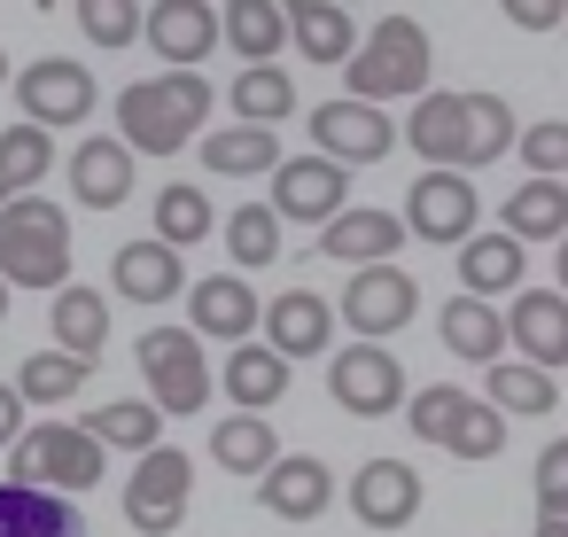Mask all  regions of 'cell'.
Returning a JSON list of instances; mask_svg holds the SVG:
<instances>
[{
  "mask_svg": "<svg viewBox=\"0 0 568 537\" xmlns=\"http://www.w3.org/2000/svg\"><path fill=\"white\" fill-rule=\"evenodd\" d=\"M444 452H452V459H498V452H506V413H498L490 397H467V413H459V428H452Z\"/></svg>",
  "mask_w": 568,
  "mask_h": 537,
  "instance_id": "obj_43",
  "label": "cell"
},
{
  "mask_svg": "<svg viewBox=\"0 0 568 537\" xmlns=\"http://www.w3.org/2000/svg\"><path fill=\"white\" fill-rule=\"evenodd\" d=\"M17 102H24V125L63 133V125H87V118H94L102 87H94V71L71 63V55H40V63L17 71Z\"/></svg>",
  "mask_w": 568,
  "mask_h": 537,
  "instance_id": "obj_6",
  "label": "cell"
},
{
  "mask_svg": "<svg viewBox=\"0 0 568 537\" xmlns=\"http://www.w3.org/2000/svg\"><path fill=\"white\" fill-rule=\"evenodd\" d=\"M397 250H405V219H389V211H343L335 226H320V257H335L351 273L397 265Z\"/></svg>",
  "mask_w": 568,
  "mask_h": 537,
  "instance_id": "obj_20",
  "label": "cell"
},
{
  "mask_svg": "<svg viewBox=\"0 0 568 537\" xmlns=\"http://www.w3.org/2000/svg\"><path fill=\"white\" fill-rule=\"evenodd\" d=\"M0 281L9 288H71V219L48 195H24L0 211Z\"/></svg>",
  "mask_w": 568,
  "mask_h": 537,
  "instance_id": "obj_2",
  "label": "cell"
},
{
  "mask_svg": "<svg viewBox=\"0 0 568 537\" xmlns=\"http://www.w3.org/2000/svg\"><path fill=\"white\" fill-rule=\"evenodd\" d=\"M24 444V397H17V382H0V452H17Z\"/></svg>",
  "mask_w": 568,
  "mask_h": 537,
  "instance_id": "obj_47",
  "label": "cell"
},
{
  "mask_svg": "<svg viewBox=\"0 0 568 537\" xmlns=\"http://www.w3.org/2000/svg\"><path fill=\"white\" fill-rule=\"evenodd\" d=\"M397 94H428V32L413 24V17H382L366 40H358V55H351V71H343V102H366V110H382V102H397Z\"/></svg>",
  "mask_w": 568,
  "mask_h": 537,
  "instance_id": "obj_3",
  "label": "cell"
},
{
  "mask_svg": "<svg viewBox=\"0 0 568 537\" xmlns=\"http://www.w3.org/2000/svg\"><path fill=\"white\" fill-rule=\"evenodd\" d=\"M498 219H506L498 234H514L521 250H529V242H552V250H560V242H568V188H560V180H521Z\"/></svg>",
  "mask_w": 568,
  "mask_h": 537,
  "instance_id": "obj_28",
  "label": "cell"
},
{
  "mask_svg": "<svg viewBox=\"0 0 568 537\" xmlns=\"http://www.w3.org/2000/svg\"><path fill=\"white\" fill-rule=\"evenodd\" d=\"M537 537H568V521H537Z\"/></svg>",
  "mask_w": 568,
  "mask_h": 537,
  "instance_id": "obj_49",
  "label": "cell"
},
{
  "mask_svg": "<svg viewBox=\"0 0 568 537\" xmlns=\"http://www.w3.org/2000/svg\"><path fill=\"white\" fill-rule=\"evenodd\" d=\"M48 327H55V351H71V358H102L110 351V296L102 288H87V281H71L55 304H48Z\"/></svg>",
  "mask_w": 568,
  "mask_h": 537,
  "instance_id": "obj_26",
  "label": "cell"
},
{
  "mask_svg": "<svg viewBox=\"0 0 568 537\" xmlns=\"http://www.w3.org/2000/svg\"><path fill=\"white\" fill-rule=\"evenodd\" d=\"M226 257H234V273H265V265L281 257V219H273V203H242V211L226 219Z\"/></svg>",
  "mask_w": 568,
  "mask_h": 537,
  "instance_id": "obj_39",
  "label": "cell"
},
{
  "mask_svg": "<svg viewBox=\"0 0 568 537\" xmlns=\"http://www.w3.org/2000/svg\"><path fill=\"white\" fill-rule=\"evenodd\" d=\"M405 149L428 156V172H467V94H420L405 118Z\"/></svg>",
  "mask_w": 568,
  "mask_h": 537,
  "instance_id": "obj_17",
  "label": "cell"
},
{
  "mask_svg": "<svg viewBox=\"0 0 568 537\" xmlns=\"http://www.w3.org/2000/svg\"><path fill=\"white\" fill-rule=\"evenodd\" d=\"M63 164H71V195H79L87 211H118V203L133 195V164H141V156H133L118 133H94V141H79Z\"/></svg>",
  "mask_w": 568,
  "mask_h": 537,
  "instance_id": "obj_18",
  "label": "cell"
},
{
  "mask_svg": "<svg viewBox=\"0 0 568 537\" xmlns=\"http://www.w3.org/2000/svg\"><path fill=\"white\" fill-rule=\"evenodd\" d=\"M79 428H87L102 452H141V459L164 444V413H156L149 397H110V405H94Z\"/></svg>",
  "mask_w": 568,
  "mask_h": 537,
  "instance_id": "obj_33",
  "label": "cell"
},
{
  "mask_svg": "<svg viewBox=\"0 0 568 537\" xmlns=\"http://www.w3.org/2000/svg\"><path fill=\"white\" fill-rule=\"evenodd\" d=\"M0 320H9V281H0Z\"/></svg>",
  "mask_w": 568,
  "mask_h": 537,
  "instance_id": "obj_50",
  "label": "cell"
},
{
  "mask_svg": "<svg viewBox=\"0 0 568 537\" xmlns=\"http://www.w3.org/2000/svg\"><path fill=\"white\" fill-rule=\"evenodd\" d=\"M211 87L195 71H164V79H141L118 94V141L133 156H180L187 141L211 133Z\"/></svg>",
  "mask_w": 568,
  "mask_h": 537,
  "instance_id": "obj_1",
  "label": "cell"
},
{
  "mask_svg": "<svg viewBox=\"0 0 568 537\" xmlns=\"http://www.w3.org/2000/svg\"><path fill=\"white\" fill-rule=\"evenodd\" d=\"M483 397H490L498 413H552V405H560V382H552L545 366H529V358H498L490 382H483Z\"/></svg>",
  "mask_w": 568,
  "mask_h": 537,
  "instance_id": "obj_37",
  "label": "cell"
},
{
  "mask_svg": "<svg viewBox=\"0 0 568 537\" xmlns=\"http://www.w3.org/2000/svg\"><path fill=\"white\" fill-rule=\"evenodd\" d=\"M413 312H420V281L397 273V265H366V273H351V281H343V304H335V320H343L358 343H389Z\"/></svg>",
  "mask_w": 568,
  "mask_h": 537,
  "instance_id": "obj_10",
  "label": "cell"
},
{
  "mask_svg": "<svg viewBox=\"0 0 568 537\" xmlns=\"http://www.w3.org/2000/svg\"><path fill=\"white\" fill-rule=\"evenodd\" d=\"M87 374H94L87 358H71V351L48 343V351H32V358L17 366V397H24V405H71V397L87 389Z\"/></svg>",
  "mask_w": 568,
  "mask_h": 537,
  "instance_id": "obj_36",
  "label": "cell"
},
{
  "mask_svg": "<svg viewBox=\"0 0 568 537\" xmlns=\"http://www.w3.org/2000/svg\"><path fill=\"white\" fill-rule=\"evenodd\" d=\"M506 343H514V358L560 374L568 366V296L560 288H521L514 312H506Z\"/></svg>",
  "mask_w": 568,
  "mask_h": 537,
  "instance_id": "obj_14",
  "label": "cell"
},
{
  "mask_svg": "<svg viewBox=\"0 0 568 537\" xmlns=\"http://www.w3.org/2000/svg\"><path fill=\"white\" fill-rule=\"evenodd\" d=\"M552 281H560V296H568V242L552 250Z\"/></svg>",
  "mask_w": 568,
  "mask_h": 537,
  "instance_id": "obj_48",
  "label": "cell"
},
{
  "mask_svg": "<svg viewBox=\"0 0 568 537\" xmlns=\"http://www.w3.org/2000/svg\"><path fill=\"white\" fill-rule=\"evenodd\" d=\"M459 413H467V389H452V382H428L420 397H405V421H413L420 444H452Z\"/></svg>",
  "mask_w": 568,
  "mask_h": 537,
  "instance_id": "obj_42",
  "label": "cell"
},
{
  "mask_svg": "<svg viewBox=\"0 0 568 537\" xmlns=\"http://www.w3.org/2000/svg\"><path fill=\"white\" fill-rule=\"evenodd\" d=\"M141 40L164 55V71H195L226 32H219V9H203V0H164V9H149Z\"/></svg>",
  "mask_w": 568,
  "mask_h": 537,
  "instance_id": "obj_19",
  "label": "cell"
},
{
  "mask_svg": "<svg viewBox=\"0 0 568 537\" xmlns=\"http://www.w3.org/2000/svg\"><path fill=\"white\" fill-rule=\"evenodd\" d=\"M79 32L94 48H133L149 32V9H133V0H79Z\"/></svg>",
  "mask_w": 568,
  "mask_h": 537,
  "instance_id": "obj_41",
  "label": "cell"
},
{
  "mask_svg": "<svg viewBox=\"0 0 568 537\" xmlns=\"http://www.w3.org/2000/svg\"><path fill=\"white\" fill-rule=\"evenodd\" d=\"M351 514H358V529H405V521L420 514V467H405V459H366V467L351 475Z\"/></svg>",
  "mask_w": 568,
  "mask_h": 537,
  "instance_id": "obj_15",
  "label": "cell"
},
{
  "mask_svg": "<svg viewBox=\"0 0 568 537\" xmlns=\"http://www.w3.org/2000/svg\"><path fill=\"white\" fill-rule=\"evenodd\" d=\"M48 164H55V133H40V125H9L0 133V211L9 203H24V195H40L48 188Z\"/></svg>",
  "mask_w": 568,
  "mask_h": 537,
  "instance_id": "obj_31",
  "label": "cell"
},
{
  "mask_svg": "<svg viewBox=\"0 0 568 537\" xmlns=\"http://www.w3.org/2000/svg\"><path fill=\"white\" fill-rule=\"evenodd\" d=\"M506 24H521V32H568V9H560V0H506Z\"/></svg>",
  "mask_w": 568,
  "mask_h": 537,
  "instance_id": "obj_46",
  "label": "cell"
},
{
  "mask_svg": "<svg viewBox=\"0 0 568 537\" xmlns=\"http://www.w3.org/2000/svg\"><path fill=\"white\" fill-rule=\"evenodd\" d=\"M0 537H87V514L55 490H24L0 475Z\"/></svg>",
  "mask_w": 568,
  "mask_h": 537,
  "instance_id": "obj_25",
  "label": "cell"
},
{
  "mask_svg": "<svg viewBox=\"0 0 568 537\" xmlns=\"http://www.w3.org/2000/svg\"><path fill=\"white\" fill-rule=\"evenodd\" d=\"M211 459L226 467V475H273L281 467V436H273V421L265 413H226L219 428H211Z\"/></svg>",
  "mask_w": 568,
  "mask_h": 537,
  "instance_id": "obj_29",
  "label": "cell"
},
{
  "mask_svg": "<svg viewBox=\"0 0 568 537\" xmlns=\"http://www.w3.org/2000/svg\"><path fill=\"white\" fill-rule=\"evenodd\" d=\"M0 87H9V55H0Z\"/></svg>",
  "mask_w": 568,
  "mask_h": 537,
  "instance_id": "obj_51",
  "label": "cell"
},
{
  "mask_svg": "<svg viewBox=\"0 0 568 537\" xmlns=\"http://www.w3.org/2000/svg\"><path fill=\"white\" fill-rule=\"evenodd\" d=\"M257 498H265V514H281V521H320L327 506H335V475H327V459H312V452H281V467L257 483Z\"/></svg>",
  "mask_w": 568,
  "mask_h": 537,
  "instance_id": "obj_22",
  "label": "cell"
},
{
  "mask_svg": "<svg viewBox=\"0 0 568 537\" xmlns=\"http://www.w3.org/2000/svg\"><path fill=\"white\" fill-rule=\"evenodd\" d=\"M219 32H226V48L250 71H265L288 48V9H281V0H234V9H219Z\"/></svg>",
  "mask_w": 568,
  "mask_h": 537,
  "instance_id": "obj_30",
  "label": "cell"
},
{
  "mask_svg": "<svg viewBox=\"0 0 568 537\" xmlns=\"http://www.w3.org/2000/svg\"><path fill=\"white\" fill-rule=\"evenodd\" d=\"M327 389H335V405L351 421H382V413L405 405V366H397L389 343H343L327 358Z\"/></svg>",
  "mask_w": 568,
  "mask_h": 537,
  "instance_id": "obj_7",
  "label": "cell"
},
{
  "mask_svg": "<svg viewBox=\"0 0 568 537\" xmlns=\"http://www.w3.org/2000/svg\"><path fill=\"white\" fill-rule=\"evenodd\" d=\"M397 141H405V133L389 125V110H366V102H343V94L312 110V149H320L327 164H343V172H351V164H382Z\"/></svg>",
  "mask_w": 568,
  "mask_h": 537,
  "instance_id": "obj_11",
  "label": "cell"
},
{
  "mask_svg": "<svg viewBox=\"0 0 568 537\" xmlns=\"http://www.w3.org/2000/svg\"><path fill=\"white\" fill-rule=\"evenodd\" d=\"M219 389L234 397V413H265V405H281V397H288V358H281V351H265V343H242V351H226Z\"/></svg>",
  "mask_w": 568,
  "mask_h": 537,
  "instance_id": "obj_27",
  "label": "cell"
},
{
  "mask_svg": "<svg viewBox=\"0 0 568 537\" xmlns=\"http://www.w3.org/2000/svg\"><path fill=\"white\" fill-rule=\"evenodd\" d=\"M187 327L203 335V343H250L257 327H265V304H257V288L242 281V273H219V281H195L187 288Z\"/></svg>",
  "mask_w": 568,
  "mask_h": 537,
  "instance_id": "obj_13",
  "label": "cell"
},
{
  "mask_svg": "<svg viewBox=\"0 0 568 537\" xmlns=\"http://www.w3.org/2000/svg\"><path fill=\"white\" fill-rule=\"evenodd\" d=\"M514 156L529 164V180H568V118H537V125H521Z\"/></svg>",
  "mask_w": 568,
  "mask_h": 537,
  "instance_id": "obj_44",
  "label": "cell"
},
{
  "mask_svg": "<svg viewBox=\"0 0 568 537\" xmlns=\"http://www.w3.org/2000/svg\"><path fill=\"white\" fill-rule=\"evenodd\" d=\"M110 281H118L125 304H172L180 288H195L187 265H180V250H164L156 234H149V242H125V250L110 257Z\"/></svg>",
  "mask_w": 568,
  "mask_h": 537,
  "instance_id": "obj_21",
  "label": "cell"
},
{
  "mask_svg": "<svg viewBox=\"0 0 568 537\" xmlns=\"http://www.w3.org/2000/svg\"><path fill=\"white\" fill-rule=\"evenodd\" d=\"M187 498H195V459L187 452H149L133 475H125V521L141 529V537H172L180 521H187Z\"/></svg>",
  "mask_w": 568,
  "mask_h": 537,
  "instance_id": "obj_8",
  "label": "cell"
},
{
  "mask_svg": "<svg viewBox=\"0 0 568 537\" xmlns=\"http://www.w3.org/2000/svg\"><path fill=\"white\" fill-rule=\"evenodd\" d=\"M211 226H219V211H211V195H203V188L172 180V188L156 195V242H164V250H187V242H203Z\"/></svg>",
  "mask_w": 568,
  "mask_h": 537,
  "instance_id": "obj_38",
  "label": "cell"
},
{
  "mask_svg": "<svg viewBox=\"0 0 568 537\" xmlns=\"http://www.w3.org/2000/svg\"><path fill=\"white\" fill-rule=\"evenodd\" d=\"M436 335H444V351H452V358H475L483 374L506 358V312H498V304H483V296H452V304L436 312Z\"/></svg>",
  "mask_w": 568,
  "mask_h": 537,
  "instance_id": "obj_23",
  "label": "cell"
},
{
  "mask_svg": "<svg viewBox=\"0 0 568 537\" xmlns=\"http://www.w3.org/2000/svg\"><path fill=\"white\" fill-rule=\"evenodd\" d=\"M514 110H506V94H467V172L475 164H498V156H514Z\"/></svg>",
  "mask_w": 568,
  "mask_h": 537,
  "instance_id": "obj_40",
  "label": "cell"
},
{
  "mask_svg": "<svg viewBox=\"0 0 568 537\" xmlns=\"http://www.w3.org/2000/svg\"><path fill=\"white\" fill-rule=\"evenodd\" d=\"M351 172L343 164H327V156H281V172H273V219H320V226H335L351 203Z\"/></svg>",
  "mask_w": 568,
  "mask_h": 537,
  "instance_id": "obj_12",
  "label": "cell"
},
{
  "mask_svg": "<svg viewBox=\"0 0 568 537\" xmlns=\"http://www.w3.org/2000/svg\"><path fill=\"white\" fill-rule=\"evenodd\" d=\"M203 172H219V180L281 172V141L257 133V125H211V133H203Z\"/></svg>",
  "mask_w": 568,
  "mask_h": 537,
  "instance_id": "obj_34",
  "label": "cell"
},
{
  "mask_svg": "<svg viewBox=\"0 0 568 537\" xmlns=\"http://www.w3.org/2000/svg\"><path fill=\"white\" fill-rule=\"evenodd\" d=\"M327 343H335V304H327V296L281 288V296L265 304V351H281L288 366H296V358H320Z\"/></svg>",
  "mask_w": 568,
  "mask_h": 537,
  "instance_id": "obj_16",
  "label": "cell"
},
{
  "mask_svg": "<svg viewBox=\"0 0 568 537\" xmlns=\"http://www.w3.org/2000/svg\"><path fill=\"white\" fill-rule=\"evenodd\" d=\"M475 219H483V195H475L467 172H420L413 195H405V234H420L436 250H467Z\"/></svg>",
  "mask_w": 568,
  "mask_h": 537,
  "instance_id": "obj_9",
  "label": "cell"
},
{
  "mask_svg": "<svg viewBox=\"0 0 568 537\" xmlns=\"http://www.w3.org/2000/svg\"><path fill=\"white\" fill-rule=\"evenodd\" d=\"M288 40H296L304 63L351 71V55H358V17L335 9V0H296V9H288Z\"/></svg>",
  "mask_w": 568,
  "mask_h": 537,
  "instance_id": "obj_24",
  "label": "cell"
},
{
  "mask_svg": "<svg viewBox=\"0 0 568 537\" xmlns=\"http://www.w3.org/2000/svg\"><path fill=\"white\" fill-rule=\"evenodd\" d=\"M281 118H296V79H288L281 63H265V71H242V79H234V125H257V133H273Z\"/></svg>",
  "mask_w": 568,
  "mask_h": 537,
  "instance_id": "obj_35",
  "label": "cell"
},
{
  "mask_svg": "<svg viewBox=\"0 0 568 537\" xmlns=\"http://www.w3.org/2000/svg\"><path fill=\"white\" fill-rule=\"evenodd\" d=\"M514 281H521V242H514V234H475V242L459 250V296L498 304V296H521Z\"/></svg>",
  "mask_w": 568,
  "mask_h": 537,
  "instance_id": "obj_32",
  "label": "cell"
},
{
  "mask_svg": "<svg viewBox=\"0 0 568 537\" xmlns=\"http://www.w3.org/2000/svg\"><path fill=\"white\" fill-rule=\"evenodd\" d=\"M102 467H110V452H102L79 421L24 428V444L9 452V483H24V490H55V498L94 490V483H102Z\"/></svg>",
  "mask_w": 568,
  "mask_h": 537,
  "instance_id": "obj_4",
  "label": "cell"
},
{
  "mask_svg": "<svg viewBox=\"0 0 568 537\" xmlns=\"http://www.w3.org/2000/svg\"><path fill=\"white\" fill-rule=\"evenodd\" d=\"M537 521H568V436L537 452Z\"/></svg>",
  "mask_w": 568,
  "mask_h": 537,
  "instance_id": "obj_45",
  "label": "cell"
},
{
  "mask_svg": "<svg viewBox=\"0 0 568 537\" xmlns=\"http://www.w3.org/2000/svg\"><path fill=\"white\" fill-rule=\"evenodd\" d=\"M133 358L149 374V405L156 413H203L211 405V358H203L195 327H149L133 343Z\"/></svg>",
  "mask_w": 568,
  "mask_h": 537,
  "instance_id": "obj_5",
  "label": "cell"
}]
</instances>
